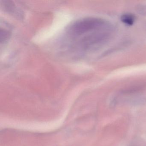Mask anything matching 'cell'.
<instances>
[{
  "label": "cell",
  "mask_w": 146,
  "mask_h": 146,
  "mask_svg": "<svg viewBox=\"0 0 146 146\" xmlns=\"http://www.w3.org/2000/svg\"><path fill=\"white\" fill-rule=\"evenodd\" d=\"M107 23L100 18H88L76 22L72 25L71 31L75 35H82L91 31L103 28Z\"/></svg>",
  "instance_id": "6da1fadb"
},
{
  "label": "cell",
  "mask_w": 146,
  "mask_h": 146,
  "mask_svg": "<svg viewBox=\"0 0 146 146\" xmlns=\"http://www.w3.org/2000/svg\"><path fill=\"white\" fill-rule=\"evenodd\" d=\"M121 20L126 25H131L135 23V17L132 14L126 13L121 16Z\"/></svg>",
  "instance_id": "3957f363"
},
{
  "label": "cell",
  "mask_w": 146,
  "mask_h": 146,
  "mask_svg": "<svg viewBox=\"0 0 146 146\" xmlns=\"http://www.w3.org/2000/svg\"><path fill=\"white\" fill-rule=\"evenodd\" d=\"M1 42H5L10 37V34L7 31L4 29L1 30Z\"/></svg>",
  "instance_id": "277c9868"
},
{
  "label": "cell",
  "mask_w": 146,
  "mask_h": 146,
  "mask_svg": "<svg viewBox=\"0 0 146 146\" xmlns=\"http://www.w3.org/2000/svg\"><path fill=\"white\" fill-rule=\"evenodd\" d=\"M109 37V34L106 32L95 33L84 38L82 40V43L84 46L89 47L102 44L106 41Z\"/></svg>",
  "instance_id": "7a4b0ae2"
}]
</instances>
